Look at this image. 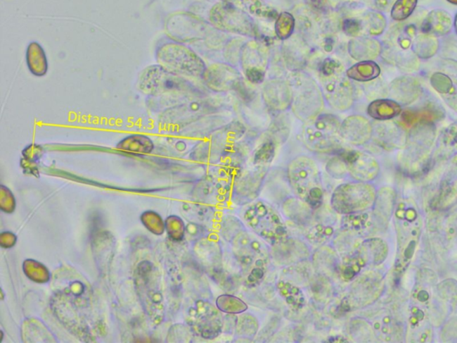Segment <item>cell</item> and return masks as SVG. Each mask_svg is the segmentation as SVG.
I'll list each match as a JSON object with an SVG mask.
<instances>
[{
  "mask_svg": "<svg viewBox=\"0 0 457 343\" xmlns=\"http://www.w3.org/2000/svg\"><path fill=\"white\" fill-rule=\"evenodd\" d=\"M420 31V25L412 22L393 26L383 39V58L403 72H416L420 68V59L413 52V46Z\"/></svg>",
  "mask_w": 457,
  "mask_h": 343,
  "instance_id": "6da1fadb",
  "label": "cell"
},
{
  "mask_svg": "<svg viewBox=\"0 0 457 343\" xmlns=\"http://www.w3.org/2000/svg\"><path fill=\"white\" fill-rule=\"evenodd\" d=\"M287 176L291 189L297 197L307 201L314 211L323 206L322 175L314 159L306 156L293 158L288 166Z\"/></svg>",
  "mask_w": 457,
  "mask_h": 343,
  "instance_id": "7a4b0ae2",
  "label": "cell"
},
{
  "mask_svg": "<svg viewBox=\"0 0 457 343\" xmlns=\"http://www.w3.org/2000/svg\"><path fill=\"white\" fill-rule=\"evenodd\" d=\"M318 73L324 99L330 108L339 112L352 108L355 91L343 66L335 59L327 58L321 63Z\"/></svg>",
  "mask_w": 457,
  "mask_h": 343,
  "instance_id": "3957f363",
  "label": "cell"
},
{
  "mask_svg": "<svg viewBox=\"0 0 457 343\" xmlns=\"http://www.w3.org/2000/svg\"><path fill=\"white\" fill-rule=\"evenodd\" d=\"M341 121L336 116L321 114L304 123L302 142L311 151L323 154H339L342 139L340 129Z\"/></svg>",
  "mask_w": 457,
  "mask_h": 343,
  "instance_id": "277c9868",
  "label": "cell"
},
{
  "mask_svg": "<svg viewBox=\"0 0 457 343\" xmlns=\"http://www.w3.org/2000/svg\"><path fill=\"white\" fill-rule=\"evenodd\" d=\"M288 81L292 91L290 108L296 118L304 123L322 114L326 99L322 88L310 75L302 71L292 72Z\"/></svg>",
  "mask_w": 457,
  "mask_h": 343,
  "instance_id": "5b68a950",
  "label": "cell"
},
{
  "mask_svg": "<svg viewBox=\"0 0 457 343\" xmlns=\"http://www.w3.org/2000/svg\"><path fill=\"white\" fill-rule=\"evenodd\" d=\"M244 219L255 234L271 245L287 237V230L280 216L266 201L250 203L245 211Z\"/></svg>",
  "mask_w": 457,
  "mask_h": 343,
  "instance_id": "8992f818",
  "label": "cell"
},
{
  "mask_svg": "<svg viewBox=\"0 0 457 343\" xmlns=\"http://www.w3.org/2000/svg\"><path fill=\"white\" fill-rule=\"evenodd\" d=\"M375 189L369 183L353 182L343 183L334 189L330 205L340 215H356L372 208L375 201Z\"/></svg>",
  "mask_w": 457,
  "mask_h": 343,
  "instance_id": "52a82bcc",
  "label": "cell"
},
{
  "mask_svg": "<svg viewBox=\"0 0 457 343\" xmlns=\"http://www.w3.org/2000/svg\"><path fill=\"white\" fill-rule=\"evenodd\" d=\"M157 60L165 69L177 75L202 77L207 68L196 53L178 43H168L159 49Z\"/></svg>",
  "mask_w": 457,
  "mask_h": 343,
  "instance_id": "ba28073f",
  "label": "cell"
},
{
  "mask_svg": "<svg viewBox=\"0 0 457 343\" xmlns=\"http://www.w3.org/2000/svg\"><path fill=\"white\" fill-rule=\"evenodd\" d=\"M210 20L214 27L221 31L257 39V28L252 18L233 6H215L210 13Z\"/></svg>",
  "mask_w": 457,
  "mask_h": 343,
  "instance_id": "9c48e42d",
  "label": "cell"
},
{
  "mask_svg": "<svg viewBox=\"0 0 457 343\" xmlns=\"http://www.w3.org/2000/svg\"><path fill=\"white\" fill-rule=\"evenodd\" d=\"M267 172V166L259 165L243 170L231 185V201L238 206L248 205L256 201L263 189Z\"/></svg>",
  "mask_w": 457,
  "mask_h": 343,
  "instance_id": "30bf717a",
  "label": "cell"
},
{
  "mask_svg": "<svg viewBox=\"0 0 457 343\" xmlns=\"http://www.w3.org/2000/svg\"><path fill=\"white\" fill-rule=\"evenodd\" d=\"M269 48L257 39L245 42L241 49L240 65L248 82L259 85L266 77L269 66Z\"/></svg>",
  "mask_w": 457,
  "mask_h": 343,
  "instance_id": "8fae6325",
  "label": "cell"
},
{
  "mask_svg": "<svg viewBox=\"0 0 457 343\" xmlns=\"http://www.w3.org/2000/svg\"><path fill=\"white\" fill-rule=\"evenodd\" d=\"M378 289L379 279L373 273H364L356 276L340 303L341 311H350L372 304L378 297Z\"/></svg>",
  "mask_w": 457,
  "mask_h": 343,
  "instance_id": "7c38bea8",
  "label": "cell"
},
{
  "mask_svg": "<svg viewBox=\"0 0 457 343\" xmlns=\"http://www.w3.org/2000/svg\"><path fill=\"white\" fill-rule=\"evenodd\" d=\"M140 85L142 91L148 94H157L174 89L179 91L185 88L186 82L178 77L177 75L165 69L163 66H157L145 70Z\"/></svg>",
  "mask_w": 457,
  "mask_h": 343,
  "instance_id": "4fadbf2b",
  "label": "cell"
},
{
  "mask_svg": "<svg viewBox=\"0 0 457 343\" xmlns=\"http://www.w3.org/2000/svg\"><path fill=\"white\" fill-rule=\"evenodd\" d=\"M194 312V326L198 335L205 339H214L224 330V316L211 303L198 301Z\"/></svg>",
  "mask_w": 457,
  "mask_h": 343,
  "instance_id": "5bb4252c",
  "label": "cell"
},
{
  "mask_svg": "<svg viewBox=\"0 0 457 343\" xmlns=\"http://www.w3.org/2000/svg\"><path fill=\"white\" fill-rule=\"evenodd\" d=\"M271 255L276 264L290 266L308 261L312 252L307 243L302 239L287 237L271 245Z\"/></svg>",
  "mask_w": 457,
  "mask_h": 343,
  "instance_id": "9a60e30c",
  "label": "cell"
},
{
  "mask_svg": "<svg viewBox=\"0 0 457 343\" xmlns=\"http://www.w3.org/2000/svg\"><path fill=\"white\" fill-rule=\"evenodd\" d=\"M205 85L212 91L225 92L240 87L243 78L240 73L230 64H214L205 70L202 75Z\"/></svg>",
  "mask_w": 457,
  "mask_h": 343,
  "instance_id": "2e32d148",
  "label": "cell"
},
{
  "mask_svg": "<svg viewBox=\"0 0 457 343\" xmlns=\"http://www.w3.org/2000/svg\"><path fill=\"white\" fill-rule=\"evenodd\" d=\"M339 154L347 163L349 175L356 181H373L379 175V163L373 156L362 152L347 151L345 149L341 151Z\"/></svg>",
  "mask_w": 457,
  "mask_h": 343,
  "instance_id": "e0dca14e",
  "label": "cell"
},
{
  "mask_svg": "<svg viewBox=\"0 0 457 343\" xmlns=\"http://www.w3.org/2000/svg\"><path fill=\"white\" fill-rule=\"evenodd\" d=\"M445 110L433 101L404 110L399 116V124L403 128H412L420 125H434L445 118Z\"/></svg>",
  "mask_w": 457,
  "mask_h": 343,
  "instance_id": "ac0fdd59",
  "label": "cell"
},
{
  "mask_svg": "<svg viewBox=\"0 0 457 343\" xmlns=\"http://www.w3.org/2000/svg\"><path fill=\"white\" fill-rule=\"evenodd\" d=\"M281 54L285 66L291 72L302 71L311 56L308 42L300 35H293L281 45Z\"/></svg>",
  "mask_w": 457,
  "mask_h": 343,
  "instance_id": "d6986e66",
  "label": "cell"
},
{
  "mask_svg": "<svg viewBox=\"0 0 457 343\" xmlns=\"http://www.w3.org/2000/svg\"><path fill=\"white\" fill-rule=\"evenodd\" d=\"M262 96L267 108L273 112L286 111L292 103L290 85L289 81L285 80L271 79L264 83Z\"/></svg>",
  "mask_w": 457,
  "mask_h": 343,
  "instance_id": "ffe728a7",
  "label": "cell"
},
{
  "mask_svg": "<svg viewBox=\"0 0 457 343\" xmlns=\"http://www.w3.org/2000/svg\"><path fill=\"white\" fill-rule=\"evenodd\" d=\"M373 125L363 116H349L341 122L340 137L349 144L355 146L366 144L373 138Z\"/></svg>",
  "mask_w": 457,
  "mask_h": 343,
  "instance_id": "44dd1931",
  "label": "cell"
},
{
  "mask_svg": "<svg viewBox=\"0 0 457 343\" xmlns=\"http://www.w3.org/2000/svg\"><path fill=\"white\" fill-rule=\"evenodd\" d=\"M312 265L317 274L323 275L333 279L341 276L342 261L335 249L329 245H322L314 251Z\"/></svg>",
  "mask_w": 457,
  "mask_h": 343,
  "instance_id": "7402d4cb",
  "label": "cell"
},
{
  "mask_svg": "<svg viewBox=\"0 0 457 343\" xmlns=\"http://www.w3.org/2000/svg\"><path fill=\"white\" fill-rule=\"evenodd\" d=\"M423 88L418 80L405 75L397 78L389 86V95L400 105L413 104L422 95Z\"/></svg>",
  "mask_w": 457,
  "mask_h": 343,
  "instance_id": "603a6c76",
  "label": "cell"
},
{
  "mask_svg": "<svg viewBox=\"0 0 457 343\" xmlns=\"http://www.w3.org/2000/svg\"><path fill=\"white\" fill-rule=\"evenodd\" d=\"M284 218L300 227H309L314 222V211L307 201L299 197H289L281 203Z\"/></svg>",
  "mask_w": 457,
  "mask_h": 343,
  "instance_id": "cb8c5ba5",
  "label": "cell"
},
{
  "mask_svg": "<svg viewBox=\"0 0 457 343\" xmlns=\"http://www.w3.org/2000/svg\"><path fill=\"white\" fill-rule=\"evenodd\" d=\"M373 127L374 141L383 148H397L405 142L406 136L404 135L403 127L396 122L390 120L378 121L373 125Z\"/></svg>",
  "mask_w": 457,
  "mask_h": 343,
  "instance_id": "d4e9b609",
  "label": "cell"
},
{
  "mask_svg": "<svg viewBox=\"0 0 457 343\" xmlns=\"http://www.w3.org/2000/svg\"><path fill=\"white\" fill-rule=\"evenodd\" d=\"M347 51L356 61H373L382 55V44L370 36L356 37L350 39Z\"/></svg>",
  "mask_w": 457,
  "mask_h": 343,
  "instance_id": "484cf974",
  "label": "cell"
},
{
  "mask_svg": "<svg viewBox=\"0 0 457 343\" xmlns=\"http://www.w3.org/2000/svg\"><path fill=\"white\" fill-rule=\"evenodd\" d=\"M430 82L444 102L457 113V76L452 73L436 72L430 76Z\"/></svg>",
  "mask_w": 457,
  "mask_h": 343,
  "instance_id": "4316f807",
  "label": "cell"
},
{
  "mask_svg": "<svg viewBox=\"0 0 457 343\" xmlns=\"http://www.w3.org/2000/svg\"><path fill=\"white\" fill-rule=\"evenodd\" d=\"M452 25V18L449 13L443 10H433L420 23V31L438 38L449 35Z\"/></svg>",
  "mask_w": 457,
  "mask_h": 343,
  "instance_id": "83f0119b",
  "label": "cell"
},
{
  "mask_svg": "<svg viewBox=\"0 0 457 343\" xmlns=\"http://www.w3.org/2000/svg\"><path fill=\"white\" fill-rule=\"evenodd\" d=\"M402 111V106L394 99H375L367 108V114L376 121L392 120L399 116Z\"/></svg>",
  "mask_w": 457,
  "mask_h": 343,
  "instance_id": "f1b7e54d",
  "label": "cell"
},
{
  "mask_svg": "<svg viewBox=\"0 0 457 343\" xmlns=\"http://www.w3.org/2000/svg\"><path fill=\"white\" fill-rule=\"evenodd\" d=\"M309 263L304 261L296 265L288 266L281 280L289 282L297 286L309 285L311 280L314 277V268L313 266H308Z\"/></svg>",
  "mask_w": 457,
  "mask_h": 343,
  "instance_id": "f546056e",
  "label": "cell"
},
{
  "mask_svg": "<svg viewBox=\"0 0 457 343\" xmlns=\"http://www.w3.org/2000/svg\"><path fill=\"white\" fill-rule=\"evenodd\" d=\"M350 80L360 82H373L379 77L380 68L373 61H360L346 71Z\"/></svg>",
  "mask_w": 457,
  "mask_h": 343,
  "instance_id": "4dcf8cb0",
  "label": "cell"
},
{
  "mask_svg": "<svg viewBox=\"0 0 457 343\" xmlns=\"http://www.w3.org/2000/svg\"><path fill=\"white\" fill-rule=\"evenodd\" d=\"M312 298L318 304H327L330 301L333 296V282L330 279L323 275L317 274L314 275L310 284Z\"/></svg>",
  "mask_w": 457,
  "mask_h": 343,
  "instance_id": "1f68e13d",
  "label": "cell"
},
{
  "mask_svg": "<svg viewBox=\"0 0 457 343\" xmlns=\"http://www.w3.org/2000/svg\"><path fill=\"white\" fill-rule=\"evenodd\" d=\"M439 43L436 37L420 31L413 41V51L419 59H429L436 55Z\"/></svg>",
  "mask_w": 457,
  "mask_h": 343,
  "instance_id": "d6a6232c",
  "label": "cell"
},
{
  "mask_svg": "<svg viewBox=\"0 0 457 343\" xmlns=\"http://www.w3.org/2000/svg\"><path fill=\"white\" fill-rule=\"evenodd\" d=\"M27 64L30 71L34 75L42 76L48 71L45 52L37 42H32L28 46Z\"/></svg>",
  "mask_w": 457,
  "mask_h": 343,
  "instance_id": "836d02e7",
  "label": "cell"
},
{
  "mask_svg": "<svg viewBox=\"0 0 457 343\" xmlns=\"http://www.w3.org/2000/svg\"><path fill=\"white\" fill-rule=\"evenodd\" d=\"M277 289L288 303V305L290 306L291 308L297 311V309H300L304 307V303H306V299H304V295L299 286L294 285L289 282H285L281 280V282H278Z\"/></svg>",
  "mask_w": 457,
  "mask_h": 343,
  "instance_id": "e575fe53",
  "label": "cell"
},
{
  "mask_svg": "<svg viewBox=\"0 0 457 343\" xmlns=\"http://www.w3.org/2000/svg\"><path fill=\"white\" fill-rule=\"evenodd\" d=\"M259 330V323L256 316L250 313H241L240 318H238L236 329L237 337L248 339H254Z\"/></svg>",
  "mask_w": 457,
  "mask_h": 343,
  "instance_id": "d590c367",
  "label": "cell"
},
{
  "mask_svg": "<svg viewBox=\"0 0 457 343\" xmlns=\"http://www.w3.org/2000/svg\"><path fill=\"white\" fill-rule=\"evenodd\" d=\"M117 148L134 153H150L154 148L153 142L144 135H131L122 139Z\"/></svg>",
  "mask_w": 457,
  "mask_h": 343,
  "instance_id": "8d00e7d4",
  "label": "cell"
},
{
  "mask_svg": "<svg viewBox=\"0 0 457 343\" xmlns=\"http://www.w3.org/2000/svg\"><path fill=\"white\" fill-rule=\"evenodd\" d=\"M217 307L225 314L238 315L247 311V303L231 294H223L217 299Z\"/></svg>",
  "mask_w": 457,
  "mask_h": 343,
  "instance_id": "74e56055",
  "label": "cell"
},
{
  "mask_svg": "<svg viewBox=\"0 0 457 343\" xmlns=\"http://www.w3.org/2000/svg\"><path fill=\"white\" fill-rule=\"evenodd\" d=\"M246 230L243 222L234 216H226L221 222V235L228 243H231L235 238Z\"/></svg>",
  "mask_w": 457,
  "mask_h": 343,
  "instance_id": "f35d334b",
  "label": "cell"
},
{
  "mask_svg": "<svg viewBox=\"0 0 457 343\" xmlns=\"http://www.w3.org/2000/svg\"><path fill=\"white\" fill-rule=\"evenodd\" d=\"M295 29H296V19L292 15L283 12L278 15L276 25H274L278 39L283 42L285 39L290 38L294 35Z\"/></svg>",
  "mask_w": 457,
  "mask_h": 343,
  "instance_id": "ab89813d",
  "label": "cell"
},
{
  "mask_svg": "<svg viewBox=\"0 0 457 343\" xmlns=\"http://www.w3.org/2000/svg\"><path fill=\"white\" fill-rule=\"evenodd\" d=\"M438 143L439 151L444 155L457 151V123H453L442 131Z\"/></svg>",
  "mask_w": 457,
  "mask_h": 343,
  "instance_id": "60d3db41",
  "label": "cell"
},
{
  "mask_svg": "<svg viewBox=\"0 0 457 343\" xmlns=\"http://www.w3.org/2000/svg\"><path fill=\"white\" fill-rule=\"evenodd\" d=\"M366 25V36L376 37L382 35L385 31L387 21L384 15L379 12H369L363 15Z\"/></svg>",
  "mask_w": 457,
  "mask_h": 343,
  "instance_id": "b9f144b4",
  "label": "cell"
},
{
  "mask_svg": "<svg viewBox=\"0 0 457 343\" xmlns=\"http://www.w3.org/2000/svg\"><path fill=\"white\" fill-rule=\"evenodd\" d=\"M276 143L266 137L254 152L253 165H269L276 156Z\"/></svg>",
  "mask_w": 457,
  "mask_h": 343,
  "instance_id": "7bdbcfd3",
  "label": "cell"
},
{
  "mask_svg": "<svg viewBox=\"0 0 457 343\" xmlns=\"http://www.w3.org/2000/svg\"><path fill=\"white\" fill-rule=\"evenodd\" d=\"M288 122H289V120L284 118L276 119V121L268 129L266 137L271 139L276 145L283 144L289 137L290 132V127L288 125Z\"/></svg>",
  "mask_w": 457,
  "mask_h": 343,
  "instance_id": "ee69618b",
  "label": "cell"
},
{
  "mask_svg": "<svg viewBox=\"0 0 457 343\" xmlns=\"http://www.w3.org/2000/svg\"><path fill=\"white\" fill-rule=\"evenodd\" d=\"M418 0H397L392 8L394 21L404 22L415 12Z\"/></svg>",
  "mask_w": 457,
  "mask_h": 343,
  "instance_id": "f6af8a7d",
  "label": "cell"
},
{
  "mask_svg": "<svg viewBox=\"0 0 457 343\" xmlns=\"http://www.w3.org/2000/svg\"><path fill=\"white\" fill-rule=\"evenodd\" d=\"M333 235V226L314 221V224L310 226L309 232L307 234V239L308 241L313 242L314 244H318V243H322L323 244V243H326Z\"/></svg>",
  "mask_w": 457,
  "mask_h": 343,
  "instance_id": "bcb514c9",
  "label": "cell"
},
{
  "mask_svg": "<svg viewBox=\"0 0 457 343\" xmlns=\"http://www.w3.org/2000/svg\"><path fill=\"white\" fill-rule=\"evenodd\" d=\"M244 44L243 39L238 38L227 42L224 46V58L228 64L233 66L240 64L241 49Z\"/></svg>",
  "mask_w": 457,
  "mask_h": 343,
  "instance_id": "7dc6e473",
  "label": "cell"
},
{
  "mask_svg": "<svg viewBox=\"0 0 457 343\" xmlns=\"http://www.w3.org/2000/svg\"><path fill=\"white\" fill-rule=\"evenodd\" d=\"M326 170L331 177L337 180H342L349 175L347 163L340 154H336L327 163Z\"/></svg>",
  "mask_w": 457,
  "mask_h": 343,
  "instance_id": "c3c4849f",
  "label": "cell"
},
{
  "mask_svg": "<svg viewBox=\"0 0 457 343\" xmlns=\"http://www.w3.org/2000/svg\"><path fill=\"white\" fill-rule=\"evenodd\" d=\"M442 56L444 62L457 73V46L452 44L446 46Z\"/></svg>",
  "mask_w": 457,
  "mask_h": 343,
  "instance_id": "681fc988",
  "label": "cell"
},
{
  "mask_svg": "<svg viewBox=\"0 0 457 343\" xmlns=\"http://www.w3.org/2000/svg\"><path fill=\"white\" fill-rule=\"evenodd\" d=\"M280 326V319L274 318L271 319L269 324L266 325V328L262 330L260 332L259 339H263L264 337H271L273 335L274 332H276V329Z\"/></svg>",
  "mask_w": 457,
  "mask_h": 343,
  "instance_id": "f907efd6",
  "label": "cell"
},
{
  "mask_svg": "<svg viewBox=\"0 0 457 343\" xmlns=\"http://www.w3.org/2000/svg\"><path fill=\"white\" fill-rule=\"evenodd\" d=\"M397 0H374L373 5L374 8L380 11H387L390 8H392Z\"/></svg>",
  "mask_w": 457,
  "mask_h": 343,
  "instance_id": "816d5d0a",
  "label": "cell"
},
{
  "mask_svg": "<svg viewBox=\"0 0 457 343\" xmlns=\"http://www.w3.org/2000/svg\"><path fill=\"white\" fill-rule=\"evenodd\" d=\"M307 5L316 12L326 10V0H306Z\"/></svg>",
  "mask_w": 457,
  "mask_h": 343,
  "instance_id": "f5cc1de1",
  "label": "cell"
},
{
  "mask_svg": "<svg viewBox=\"0 0 457 343\" xmlns=\"http://www.w3.org/2000/svg\"><path fill=\"white\" fill-rule=\"evenodd\" d=\"M448 1L453 3V4L457 5V0H448Z\"/></svg>",
  "mask_w": 457,
  "mask_h": 343,
  "instance_id": "db71d44e",
  "label": "cell"
},
{
  "mask_svg": "<svg viewBox=\"0 0 457 343\" xmlns=\"http://www.w3.org/2000/svg\"><path fill=\"white\" fill-rule=\"evenodd\" d=\"M455 27H456V35H457V15H456V21H455Z\"/></svg>",
  "mask_w": 457,
  "mask_h": 343,
  "instance_id": "11a10c76",
  "label": "cell"
},
{
  "mask_svg": "<svg viewBox=\"0 0 457 343\" xmlns=\"http://www.w3.org/2000/svg\"><path fill=\"white\" fill-rule=\"evenodd\" d=\"M367 1H369V2L372 3V4H373V2L374 1V0H367Z\"/></svg>",
  "mask_w": 457,
  "mask_h": 343,
  "instance_id": "9f6ffc18",
  "label": "cell"
},
{
  "mask_svg": "<svg viewBox=\"0 0 457 343\" xmlns=\"http://www.w3.org/2000/svg\"><path fill=\"white\" fill-rule=\"evenodd\" d=\"M457 46V45H456Z\"/></svg>",
  "mask_w": 457,
  "mask_h": 343,
  "instance_id": "6f0895ef",
  "label": "cell"
}]
</instances>
